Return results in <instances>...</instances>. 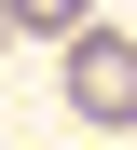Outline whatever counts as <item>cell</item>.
<instances>
[{
	"instance_id": "1",
	"label": "cell",
	"mask_w": 137,
	"mask_h": 150,
	"mask_svg": "<svg viewBox=\"0 0 137 150\" xmlns=\"http://www.w3.org/2000/svg\"><path fill=\"white\" fill-rule=\"evenodd\" d=\"M69 109L82 123H137V41L123 28H82L69 41Z\"/></svg>"
},
{
	"instance_id": "2",
	"label": "cell",
	"mask_w": 137,
	"mask_h": 150,
	"mask_svg": "<svg viewBox=\"0 0 137 150\" xmlns=\"http://www.w3.org/2000/svg\"><path fill=\"white\" fill-rule=\"evenodd\" d=\"M0 41H14V14H0Z\"/></svg>"
}]
</instances>
